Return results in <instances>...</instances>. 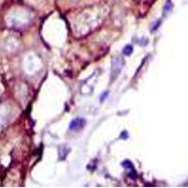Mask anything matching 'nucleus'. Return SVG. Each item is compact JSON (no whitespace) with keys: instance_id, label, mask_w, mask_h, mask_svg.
<instances>
[{"instance_id":"f03ea898","label":"nucleus","mask_w":188,"mask_h":188,"mask_svg":"<svg viewBox=\"0 0 188 188\" xmlns=\"http://www.w3.org/2000/svg\"><path fill=\"white\" fill-rule=\"evenodd\" d=\"M132 53H133V46L130 45V44L126 45L123 48V50H122V54L124 56H130Z\"/></svg>"},{"instance_id":"20e7f679","label":"nucleus","mask_w":188,"mask_h":188,"mask_svg":"<svg viewBox=\"0 0 188 188\" xmlns=\"http://www.w3.org/2000/svg\"><path fill=\"white\" fill-rule=\"evenodd\" d=\"M122 166L123 167V168H125V169H130V168H134V166L132 164V163L130 162V161H124L122 164Z\"/></svg>"},{"instance_id":"7ed1b4c3","label":"nucleus","mask_w":188,"mask_h":188,"mask_svg":"<svg viewBox=\"0 0 188 188\" xmlns=\"http://www.w3.org/2000/svg\"><path fill=\"white\" fill-rule=\"evenodd\" d=\"M171 9H172V3L170 2V0H168V2L166 3V5H164V12H169L171 11Z\"/></svg>"},{"instance_id":"f257e3e1","label":"nucleus","mask_w":188,"mask_h":188,"mask_svg":"<svg viewBox=\"0 0 188 188\" xmlns=\"http://www.w3.org/2000/svg\"><path fill=\"white\" fill-rule=\"evenodd\" d=\"M86 124V122L85 120L83 119H80V118H77V119H75L72 121V122L70 123V130L72 131H76V130H79V129H82Z\"/></svg>"},{"instance_id":"39448f33","label":"nucleus","mask_w":188,"mask_h":188,"mask_svg":"<svg viewBox=\"0 0 188 188\" xmlns=\"http://www.w3.org/2000/svg\"><path fill=\"white\" fill-rule=\"evenodd\" d=\"M121 136H122V138H126V137H127V133H126V131H124V132L122 134V135H121Z\"/></svg>"}]
</instances>
